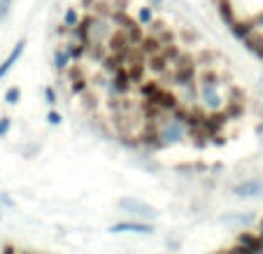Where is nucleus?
<instances>
[{
    "label": "nucleus",
    "mask_w": 263,
    "mask_h": 254,
    "mask_svg": "<svg viewBox=\"0 0 263 254\" xmlns=\"http://www.w3.org/2000/svg\"><path fill=\"white\" fill-rule=\"evenodd\" d=\"M117 205H119L124 212L133 214V217H140V220H156V217H159V210H156L154 205H149L147 201H142V198L124 196V198H119Z\"/></svg>",
    "instance_id": "nucleus-1"
},
{
    "label": "nucleus",
    "mask_w": 263,
    "mask_h": 254,
    "mask_svg": "<svg viewBox=\"0 0 263 254\" xmlns=\"http://www.w3.org/2000/svg\"><path fill=\"white\" fill-rule=\"evenodd\" d=\"M159 135H161V140H163L165 147H168V144H177L186 138V126L179 124V121H175L173 117H170L165 124L159 126Z\"/></svg>",
    "instance_id": "nucleus-2"
},
{
    "label": "nucleus",
    "mask_w": 263,
    "mask_h": 254,
    "mask_svg": "<svg viewBox=\"0 0 263 254\" xmlns=\"http://www.w3.org/2000/svg\"><path fill=\"white\" fill-rule=\"evenodd\" d=\"M109 233H138V235H152L154 233V224L149 222H140V220H126V222H117V224L109 226Z\"/></svg>",
    "instance_id": "nucleus-3"
},
{
    "label": "nucleus",
    "mask_w": 263,
    "mask_h": 254,
    "mask_svg": "<svg viewBox=\"0 0 263 254\" xmlns=\"http://www.w3.org/2000/svg\"><path fill=\"white\" fill-rule=\"evenodd\" d=\"M147 100H152L154 105H159V107H161L163 112H173L175 107H177V105L182 103V98H179V96L175 94L173 89H168V86H163V84H161V89L156 91V94L152 96V98H147Z\"/></svg>",
    "instance_id": "nucleus-4"
},
{
    "label": "nucleus",
    "mask_w": 263,
    "mask_h": 254,
    "mask_svg": "<svg viewBox=\"0 0 263 254\" xmlns=\"http://www.w3.org/2000/svg\"><path fill=\"white\" fill-rule=\"evenodd\" d=\"M105 45H107V51H112V54H128V49L133 47L124 28H112V33H109L107 40H105Z\"/></svg>",
    "instance_id": "nucleus-5"
},
{
    "label": "nucleus",
    "mask_w": 263,
    "mask_h": 254,
    "mask_svg": "<svg viewBox=\"0 0 263 254\" xmlns=\"http://www.w3.org/2000/svg\"><path fill=\"white\" fill-rule=\"evenodd\" d=\"M198 100L205 110H221L223 98L219 94V86H200L198 84Z\"/></svg>",
    "instance_id": "nucleus-6"
},
{
    "label": "nucleus",
    "mask_w": 263,
    "mask_h": 254,
    "mask_svg": "<svg viewBox=\"0 0 263 254\" xmlns=\"http://www.w3.org/2000/svg\"><path fill=\"white\" fill-rule=\"evenodd\" d=\"M130 89H133V82H130V77H128L126 65L109 75V91H112V96H126Z\"/></svg>",
    "instance_id": "nucleus-7"
},
{
    "label": "nucleus",
    "mask_w": 263,
    "mask_h": 254,
    "mask_svg": "<svg viewBox=\"0 0 263 254\" xmlns=\"http://www.w3.org/2000/svg\"><path fill=\"white\" fill-rule=\"evenodd\" d=\"M229 117H226V112L223 110H208V115H205V119H203V129L208 131L210 135H214V133H221L223 131V126L229 124Z\"/></svg>",
    "instance_id": "nucleus-8"
},
{
    "label": "nucleus",
    "mask_w": 263,
    "mask_h": 254,
    "mask_svg": "<svg viewBox=\"0 0 263 254\" xmlns=\"http://www.w3.org/2000/svg\"><path fill=\"white\" fill-rule=\"evenodd\" d=\"M112 28H115V26L109 24V19H98V16H93V21H91V26H89V42H105L107 35L112 33Z\"/></svg>",
    "instance_id": "nucleus-9"
},
{
    "label": "nucleus",
    "mask_w": 263,
    "mask_h": 254,
    "mask_svg": "<svg viewBox=\"0 0 263 254\" xmlns=\"http://www.w3.org/2000/svg\"><path fill=\"white\" fill-rule=\"evenodd\" d=\"M263 194V179H245L240 185L233 187V196L238 198H252V196Z\"/></svg>",
    "instance_id": "nucleus-10"
},
{
    "label": "nucleus",
    "mask_w": 263,
    "mask_h": 254,
    "mask_svg": "<svg viewBox=\"0 0 263 254\" xmlns=\"http://www.w3.org/2000/svg\"><path fill=\"white\" fill-rule=\"evenodd\" d=\"M170 75H173V84L177 86H191L196 84V75H198V68L196 65H191V68H173L170 70Z\"/></svg>",
    "instance_id": "nucleus-11"
},
{
    "label": "nucleus",
    "mask_w": 263,
    "mask_h": 254,
    "mask_svg": "<svg viewBox=\"0 0 263 254\" xmlns=\"http://www.w3.org/2000/svg\"><path fill=\"white\" fill-rule=\"evenodd\" d=\"M245 49L249 51V54H254L258 61H263V30H252V33L245 38Z\"/></svg>",
    "instance_id": "nucleus-12"
},
{
    "label": "nucleus",
    "mask_w": 263,
    "mask_h": 254,
    "mask_svg": "<svg viewBox=\"0 0 263 254\" xmlns=\"http://www.w3.org/2000/svg\"><path fill=\"white\" fill-rule=\"evenodd\" d=\"M24 49H26V40H24V38H21V40L14 45V49H12L10 54H7V59L3 61V63H0V80H3V77H5L7 72H10V70L14 68V63L21 59V54H24Z\"/></svg>",
    "instance_id": "nucleus-13"
},
{
    "label": "nucleus",
    "mask_w": 263,
    "mask_h": 254,
    "mask_svg": "<svg viewBox=\"0 0 263 254\" xmlns=\"http://www.w3.org/2000/svg\"><path fill=\"white\" fill-rule=\"evenodd\" d=\"M186 138L191 140V144H194L196 150H205V147L210 144V133L203 129V124L189 126V129H186Z\"/></svg>",
    "instance_id": "nucleus-14"
},
{
    "label": "nucleus",
    "mask_w": 263,
    "mask_h": 254,
    "mask_svg": "<svg viewBox=\"0 0 263 254\" xmlns=\"http://www.w3.org/2000/svg\"><path fill=\"white\" fill-rule=\"evenodd\" d=\"M126 70H128V77H130V82H133V86H138L140 82H144V75H147V59L128 61Z\"/></svg>",
    "instance_id": "nucleus-15"
},
{
    "label": "nucleus",
    "mask_w": 263,
    "mask_h": 254,
    "mask_svg": "<svg viewBox=\"0 0 263 254\" xmlns=\"http://www.w3.org/2000/svg\"><path fill=\"white\" fill-rule=\"evenodd\" d=\"M229 30H231V35H233L235 40L242 42L245 38H247V35L252 33V30H256V26H254L252 16H249V19H235L233 24L229 26Z\"/></svg>",
    "instance_id": "nucleus-16"
},
{
    "label": "nucleus",
    "mask_w": 263,
    "mask_h": 254,
    "mask_svg": "<svg viewBox=\"0 0 263 254\" xmlns=\"http://www.w3.org/2000/svg\"><path fill=\"white\" fill-rule=\"evenodd\" d=\"M124 65H126V54H112V51H107L105 59L100 61V68H103V72H107V75L117 72V70L124 68Z\"/></svg>",
    "instance_id": "nucleus-17"
},
{
    "label": "nucleus",
    "mask_w": 263,
    "mask_h": 254,
    "mask_svg": "<svg viewBox=\"0 0 263 254\" xmlns=\"http://www.w3.org/2000/svg\"><path fill=\"white\" fill-rule=\"evenodd\" d=\"M221 224H231V226H245L249 222H254V212H226L219 217Z\"/></svg>",
    "instance_id": "nucleus-18"
},
{
    "label": "nucleus",
    "mask_w": 263,
    "mask_h": 254,
    "mask_svg": "<svg viewBox=\"0 0 263 254\" xmlns=\"http://www.w3.org/2000/svg\"><path fill=\"white\" fill-rule=\"evenodd\" d=\"M138 47L142 49V54H144V56L159 54V51L163 49V45H161V40H159V35H154V33H144L142 42H140Z\"/></svg>",
    "instance_id": "nucleus-19"
},
{
    "label": "nucleus",
    "mask_w": 263,
    "mask_h": 254,
    "mask_svg": "<svg viewBox=\"0 0 263 254\" xmlns=\"http://www.w3.org/2000/svg\"><path fill=\"white\" fill-rule=\"evenodd\" d=\"M238 243L245 245V247H247L249 252H254V254L263 252V240H261V235H254V233H249V231H242V233L238 235Z\"/></svg>",
    "instance_id": "nucleus-20"
},
{
    "label": "nucleus",
    "mask_w": 263,
    "mask_h": 254,
    "mask_svg": "<svg viewBox=\"0 0 263 254\" xmlns=\"http://www.w3.org/2000/svg\"><path fill=\"white\" fill-rule=\"evenodd\" d=\"M147 70L149 72H154V75H163L165 70H170V63L165 61V56L159 51V54L147 56Z\"/></svg>",
    "instance_id": "nucleus-21"
},
{
    "label": "nucleus",
    "mask_w": 263,
    "mask_h": 254,
    "mask_svg": "<svg viewBox=\"0 0 263 254\" xmlns=\"http://www.w3.org/2000/svg\"><path fill=\"white\" fill-rule=\"evenodd\" d=\"M196 84L200 86H219L221 84V77H219V72L214 68H203L196 75Z\"/></svg>",
    "instance_id": "nucleus-22"
},
{
    "label": "nucleus",
    "mask_w": 263,
    "mask_h": 254,
    "mask_svg": "<svg viewBox=\"0 0 263 254\" xmlns=\"http://www.w3.org/2000/svg\"><path fill=\"white\" fill-rule=\"evenodd\" d=\"M217 12H219V16H221V21L226 26H231L238 16H235V7H233V3L231 0H217Z\"/></svg>",
    "instance_id": "nucleus-23"
},
{
    "label": "nucleus",
    "mask_w": 263,
    "mask_h": 254,
    "mask_svg": "<svg viewBox=\"0 0 263 254\" xmlns=\"http://www.w3.org/2000/svg\"><path fill=\"white\" fill-rule=\"evenodd\" d=\"M80 107L84 112H89V115L98 110V96H96V91H91V86L80 94Z\"/></svg>",
    "instance_id": "nucleus-24"
},
{
    "label": "nucleus",
    "mask_w": 263,
    "mask_h": 254,
    "mask_svg": "<svg viewBox=\"0 0 263 254\" xmlns=\"http://www.w3.org/2000/svg\"><path fill=\"white\" fill-rule=\"evenodd\" d=\"M135 16H130L128 12H112V14H109V24L115 26V28H130V26L135 24Z\"/></svg>",
    "instance_id": "nucleus-25"
},
{
    "label": "nucleus",
    "mask_w": 263,
    "mask_h": 254,
    "mask_svg": "<svg viewBox=\"0 0 263 254\" xmlns=\"http://www.w3.org/2000/svg\"><path fill=\"white\" fill-rule=\"evenodd\" d=\"M107 54V45L105 42H89L86 45V59H91L93 63H100Z\"/></svg>",
    "instance_id": "nucleus-26"
},
{
    "label": "nucleus",
    "mask_w": 263,
    "mask_h": 254,
    "mask_svg": "<svg viewBox=\"0 0 263 254\" xmlns=\"http://www.w3.org/2000/svg\"><path fill=\"white\" fill-rule=\"evenodd\" d=\"M196 56V65L198 68H214V63H217V51L214 49H200L198 54H194Z\"/></svg>",
    "instance_id": "nucleus-27"
},
{
    "label": "nucleus",
    "mask_w": 263,
    "mask_h": 254,
    "mask_svg": "<svg viewBox=\"0 0 263 254\" xmlns=\"http://www.w3.org/2000/svg\"><path fill=\"white\" fill-rule=\"evenodd\" d=\"M65 51H68L70 61L80 63L86 56V45H82V42H77V40H70V42H65Z\"/></svg>",
    "instance_id": "nucleus-28"
},
{
    "label": "nucleus",
    "mask_w": 263,
    "mask_h": 254,
    "mask_svg": "<svg viewBox=\"0 0 263 254\" xmlns=\"http://www.w3.org/2000/svg\"><path fill=\"white\" fill-rule=\"evenodd\" d=\"M138 89H140V98H152L161 89V80H144L138 84Z\"/></svg>",
    "instance_id": "nucleus-29"
},
{
    "label": "nucleus",
    "mask_w": 263,
    "mask_h": 254,
    "mask_svg": "<svg viewBox=\"0 0 263 254\" xmlns=\"http://www.w3.org/2000/svg\"><path fill=\"white\" fill-rule=\"evenodd\" d=\"M223 112H226V117L229 119H240V117L245 115V103H238V100H229L226 98V107H221Z\"/></svg>",
    "instance_id": "nucleus-30"
},
{
    "label": "nucleus",
    "mask_w": 263,
    "mask_h": 254,
    "mask_svg": "<svg viewBox=\"0 0 263 254\" xmlns=\"http://www.w3.org/2000/svg\"><path fill=\"white\" fill-rule=\"evenodd\" d=\"M91 14L98 16V19H109V14H112L109 0H96L93 5H91Z\"/></svg>",
    "instance_id": "nucleus-31"
},
{
    "label": "nucleus",
    "mask_w": 263,
    "mask_h": 254,
    "mask_svg": "<svg viewBox=\"0 0 263 254\" xmlns=\"http://www.w3.org/2000/svg\"><path fill=\"white\" fill-rule=\"evenodd\" d=\"M154 16H156V14H154V7H152V5H142V7L138 10V14H135V19H138L140 26H149Z\"/></svg>",
    "instance_id": "nucleus-32"
},
{
    "label": "nucleus",
    "mask_w": 263,
    "mask_h": 254,
    "mask_svg": "<svg viewBox=\"0 0 263 254\" xmlns=\"http://www.w3.org/2000/svg\"><path fill=\"white\" fill-rule=\"evenodd\" d=\"M126 35H128L130 45H140V42H142V38H144V26H140L138 21H135L130 28H126Z\"/></svg>",
    "instance_id": "nucleus-33"
},
{
    "label": "nucleus",
    "mask_w": 263,
    "mask_h": 254,
    "mask_svg": "<svg viewBox=\"0 0 263 254\" xmlns=\"http://www.w3.org/2000/svg\"><path fill=\"white\" fill-rule=\"evenodd\" d=\"M70 65V56L65 49H56L54 51V68L59 70V72H65V68Z\"/></svg>",
    "instance_id": "nucleus-34"
},
{
    "label": "nucleus",
    "mask_w": 263,
    "mask_h": 254,
    "mask_svg": "<svg viewBox=\"0 0 263 254\" xmlns=\"http://www.w3.org/2000/svg\"><path fill=\"white\" fill-rule=\"evenodd\" d=\"M161 54H163V56H165V61H168V63L173 65V63H175V59H177V56L182 54V47H179V42H173V45H163Z\"/></svg>",
    "instance_id": "nucleus-35"
},
{
    "label": "nucleus",
    "mask_w": 263,
    "mask_h": 254,
    "mask_svg": "<svg viewBox=\"0 0 263 254\" xmlns=\"http://www.w3.org/2000/svg\"><path fill=\"white\" fill-rule=\"evenodd\" d=\"M177 38H179V40H182V45H196V42L200 40V35L196 33L194 28H179Z\"/></svg>",
    "instance_id": "nucleus-36"
},
{
    "label": "nucleus",
    "mask_w": 263,
    "mask_h": 254,
    "mask_svg": "<svg viewBox=\"0 0 263 254\" xmlns=\"http://www.w3.org/2000/svg\"><path fill=\"white\" fill-rule=\"evenodd\" d=\"M80 12H77V7H65L63 12V24L68 26V28H72V26H77V21H80Z\"/></svg>",
    "instance_id": "nucleus-37"
},
{
    "label": "nucleus",
    "mask_w": 263,
    "mask_h": 254,
    "mask_svg": "<svg viewBox=\"0 0 263 254\" xmlns=\"http://www.w3.org/2000/svg\"><path fill=\"white\" fill-rule=\"evenodd\" d=\"M159 35V40H161V45H173V42H177V33H175L170 26H165L161 33H156Z\"/></svg>",
    "instance_id": "nucleus-38"
},
{
    "label": "nucleus",
    "mask_w": 263,
    "mask_h": 254,
    "mask_svg": "<svg viewBox=\"0 0 263 254\" xmlns=\"http://www.w3.org/2000/svg\"><path fill=\"white\" fill-rule=\"evenodd\" d=\"M3 100H5L7 105H16L21 100V89L19 86H10V89L5 91V96H3Z\"/></svg>",
    "instance_id": "nucleus-39"
},
{
    "label": "nucleus",
    "mask_w": 263,
    "mask_h": 254,
    "mask_svg": "<svg viewBox=\"0 0 263 254\" xmlns=\"http://www.w3.org/2000/svg\"><path fill=\"white\" fill-rule=\"evenodd\" d=\"M229 100H238V103H245V100H247V94H245V89H240V86L231 84V86H229Z\"/></svg>",
    "instance_id": "nucleus-40"
},
{
    "label": "nucleus",
    "mask_w": 263,
    "mask_h": 254,
    "mask_svg": "<svg viewBox=\"0 0 263 254\" xmlns=\"http://www.w3.org/2000/svg\"><path fill=\"white\" fill-rule=\"evenodd\" d=\"M165 26H168V21H165V19H156V16H154V19H152V24H149L147 28H149V33L156 35V33H161Z\"/></svg>",
    "instance_id": "nucleus-41"
},
{
    "label": "nucleus",
    "mask_w": 263,
    "mask_h": 254,
    "mask_svg": "<svg viewBox=\"0 0 263 254\" xmlns=\"http://www.w3.org/2000/svg\"><path fill=\"white\" fill-rule=\"evenodd\" d=\"M109 5H112V12H128L130 0H109Z\"/></svg>",
    "instance_id": "nucleus-42"
},
{
    "label": "nucleus",
    "mask_w": 263,
    "mask_h": 254,
    "mask_svg": "<svg viewBox=\"0 0 263 254\" xmlns=\"http://www.w3.org/2000/svg\"><path fill=\"white\" fill-rule=\"evenodd\" d=\"M47 124H49V126H61V124H63V115H61V112H56V110H51L49 115H47Z\"/></svg>",
    "instance_id": "nucleus-43"
},
{
    "label": "nucleus",
    "mask_w": 263,
    "mask_h": 254,
    "mask_svg": "<svg viewBox=\"0 0 263 254\" xmlns=\"http://www.w3.org/2000/svg\"><path fill=\"white\" fill-rule=\"evenodd\" d=\"M12 129V119L10 117H0V138H5Z\"/></svg>",
    "instance_id": "nucleus-44"
},
{
    "label": "nucleus",
    "mask_w": 263,
    "mask_h": 254,
    "mask_svg": "<svg viewBox=\"0 0 263 254\" xmlns=\"http://www.w3.org/2000/svg\"><path fill=\"white\" fill-rule=\"evenodd\" d=\"M223 254H254V252H249V249L245 247V245L235 243L233 247H229V249H226V252H223Z\"/></svg>",
    "instance_id": "nucleus-45"
},
{
    "label": "nucleus",
    "mask_w": 263,
    "mask_h": 254,
    "mask_svg": "<svg viewBox=\"0 0 263 254\" xmlns=\"http://www.w3.org/2000/svg\"><path fill=\"white\" fill-rule=\"evenodd\" d=\"M12 3H14V0H0V19H3V16H7V14H10V10H12Z\"/></svg>",
    "instance_id": "nucleus-46"
},
{
    "label": "nucleus",
    "mask_w": 263,
    "mask_h": 254,
    "mask_svg": "<svg viewBox=\"0 0 263 254\" xmlns=\"http://www.w3.org/2000/svg\"><path fill=\"white\" fill-rule=\"evenodd\" d=\"M45 98L49 105H56V91L51 89V86H45Z\"/></svg>",
    "instance_id": "nucleus-47"
},
{
    "label": "nucleus",
    "mask_w": 263,
    "mask_h": 254,
    "mask_svg": "<svg viewBox=\"0 0 263 254\" xmlns=\"http://www.w3.org/2000/svg\"><path fill=\"white\" fill-rule=\"evenodd\" d=\"M210 142L217 144V147H223V144H226V138H223L221 133H214V135H210Z\"/></svg>",
    "instance_id": "nucleus-48"
},
{
    "label": "nucleus",
    "mask_w": 263,
    "mask_h": 254,
    "mask_svg": "<svg viewBox=\"0 0 263 254\" xmlns=\"http://www.w3.org/2000/svg\"><path fill=\"white\" fill-rule=\"evenodd\" d=\"M70 30H72V28H68V26H65L63 21H61L59 26H56V35H59V38H65V35H70Z\"/></svg>",
    "instance_id": "nucleus-49"
},
{
    "label": "nucleus",
    "mask_w": 263,
    "mask_h": 254,
    "mask_svg": "<svg viewBox=\"0 0 263 254\" xmlns=\"http://www.w3.org/2000/svg\"><path fill=\"white\" fill-rule=\"evenodd\" d=\"M252 21H254V26H256V28H261V26H263V12L254 14V16H252Z\"/></svg>",
    "instance_id": "nucleus-50"
},
{
    "label": "nucleus",
    "mask_w": 263,
    "mask_h": 254,
    "mask_svg": "<svg viewBox=\"0 0 263 254\" xmlns=\"http://www.w3.org/2000/svg\"><path fill=\"white\" fill-rule=\"evenodd\" d=\"M0 254H16V247L7 243V245H3V252H0Z\"/></svg>",
    "instance_id": "nucleus-51"
},
{
    "label": "nucleus",
    "mask_w": 263,
    "mask_h": 254,
    "mask_svg": "<svg viewBox=\"0 0 263 254\" xmlns=\"http://www.w3.org/2000/svg\"><path fill=\"white\" fill-rule=\"evenodd\" d=\"M3 203H5V205H14V201H12V198H10V196H5V194H0V205H3Z\"/></svg>",
    "instance_id": "nucleus-52"
},
{
    "label": "nucleus",
    "mask_w": 263,
    "mask_h": 254,
    "mask_svg": "<svg viewBox=\"0 0 263 254\" xmlns=\"http://www.w3.org/2000/svg\"><path fill=\"white\" fill-rule=\"evenodd\" d=\"M96 0H82V7H86V10H91V5H93Z\"/></svg>",
    "instance_id": "nucleus-53"
},
{
    "label": "nucleus",
    "mask_w": 263,
    "mask_h": 254,
    "mask_svg": "<svg viewBox=\"0 0 263 254\" xmlns=\"http://www.w3.org/2000/svg\"><path fill=\"white\" fill-rule=\"evenodd\" d=\"M154 5H161V0H154Z\"/></svg>",
    "instance_id": "nucleus-54"
},
{
    "label": "nucleus",
    "mask_w": 263,
    "mask_h": 254,
    "mask_svg": "<svg viewBox=\"0 0 263 254\" xmlns=\"http://www.w3.org/2000/svg\"><path fill=\"white\" fill-rule=\"evenodd\" d=\"M261 231H263V220H261Z\"/></svg>",
    "instance_id": "nucleus-55"
},
{
    "label": "nucleus",
    "mask_w": 263,
    "mask_h": 254,
    "mask_svg": "<svg viewBox=\"0 0 263 254\" xmlns=\"http://www.w3.org/2000/svg\"><path fill=\"white\" fill-rule=\"evenodd\" d=\"M16 254H19V252H16ZM21 254H28V252H21Z\"/></svg>",
    "instance_id": "nucleus-56"
},
{
    "label": "nucleus",
    "mask_w": 263,
    "mask_h": 254,
    "mask_svg": "<svg viewBox=\"0 0 263 254\" xmlns=\"http://www.w3.org/2000/svg\"><path fill=\"white\" fill-rule=\"evenodd\" d=\"M258 254H263V252H258Z\"/></svg>",
    "instance_id": "nucleus-57"
},
{
    "label": "nucleus",
    "mask_w": 263,
    "mask_h": 254,
    "mask_svg": "<svg viewBox=\"0 0 263 254\" xmlns=\"http://www.w3.org/2000/svg\"><path fill=\"white\" fill-rule=\"evenodd\" d=\"M219 254H223V252H219Z\"/></svg>",
    "instance_id": "nucleus-58"
}]
</instances>
